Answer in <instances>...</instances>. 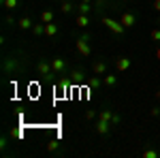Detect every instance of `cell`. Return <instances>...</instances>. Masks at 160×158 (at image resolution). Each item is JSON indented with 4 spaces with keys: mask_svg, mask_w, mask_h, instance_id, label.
I'll return each instance as SVG.
<instances>
[{
    "mask_svg": "<svg viewBox=\"0 0 160 158\" xmlns=\"http://www.w3.org/2000/svg\"><path fill=\"white\" fill-rule=\"evenodd\" d=\"M158 156L160 154L156 150H145V152H143V158H158Z\"/></svg>",
    "mask_w": 160,
    "mask_h": 158,
    "instance_id": "obj_24",
    "label": "cell"
},
{
    "mask_svg": "<svg viewBox=\"0 0 160 158\" xmlns=\"http://www.w3.org/2000/svg\"><path fill=\"white\" fill-rule=\"evenodd\" d=\"M7 24H9V26H13V24H17V22H15V19H13L11 15H7Z\"/></svg>",
    "mask_w": 160,
    "mask_h": 158,
    "instance_id": "obj_27",
    "label": "cell"
},
{
    "mask_svg": "<svg viewBox=\"0 0 160 158\" xmlns=\"http://www.w3.org/2000/svg\"><path fill=\"white\" fill-rule=\"evenodd\" d=\"M102 24L107 26L111 32H115L118 37H122V34H124V30H126V28L122 26V22H120V19L115 22V19H109V17H102Z\"/></svg>",
    "mask_w": 160,
    "mask_h": 158,
    "instance_id": "obj_1",
    "label": "cell"
},
{
    "mask_svg": "<svg viewBox=\"0 0 160 158\" xmlns=\"http://www.w3.org/2000/svg\"><path fill=\"white\" fill-rule=\"evenodd\" d=\"M149 115H152V118H158L160 115V105H154V107L149 109Z\"/></svg>",
    "mask_w": 160,
    "mask_h": 158,
    "instance_id": "obj_25",
    "label": "cell"
},
{
    "mask_svg": "<svg viewBox=\"0 0 160 158\" xmlns=\"http://www.w3.org/2000/svg\"><path fill=\"white\" fill-rule=\"evenodd\" d=\"M156 98H160V88H158V90H156Z\"/></svg>",
    "mask_w": 160,
    "mask_h": 158,
    "instance_id": "obj_30",
    "label": "cell"
},
{
    "mask_svg": "<svg viewBox=\"0 0 160 158\" xmlns=\"http://www.w3.org/2000/svg\"><path fill=\"white\" fill-rule=\"evenodd\" d=\"M51 19H53V13L51 11H43L41 13V22H43V24H49Z\"/></svg>",
    "mask_w": 160,
    "mask_h": 158,
    "instance_id": "obj_18",
    "label": "cell"
},
{
    "mask_svg": "<svg viewBox=\"0 0 160 158\" xmlns=\"http://www.w3.org/2000/svg\"><path fill=\"white\" fill-rule=\"evenodd\" d=\"M158 26H160V17H158Z\"/></svg>",
    "mask_w": 160,
    "mask_h": 158,
    "instance_id": "obj_31",
    "label": "cell"
},
{
    "mask_svg": "<svg viewBox=\"0 0 160 158\" xmlns=\"http://www.w3.org/2000/svg\"><path fill=\"white\" fill-rule=\"evenodd\" d=\"M71 81H83V71H79V69H75L73 73H71V77H68Z\"/></svg>",
    "mask_w": 160,
    "mask_h": 158,
    "instance_id": "obj_15",
    "label": "cell"
},
{
    "mask_svg": "<svg viewBox=\"0 0 160 158\" xmlns=\"http://www.w3.org/2000/svg\"><path fill=\"white\" fill-rule=\"evenodd\" d=\"M32 32H34V34H45V24H43V22H41V24H34L32 26Z\"/></svg>",
    "mask_w": 160,
    "mask_h": 158,
    "instance_id": "obj_19",
    "label": "cell"
},
{
    "mask_svg": "<svg viewBox=\"0 0 160 158\" xmlns=\"http://www.w3.org/2000/svg\"><path fill=\"white\" fill-rule=\"evenodd\" d=\"M107 2H109V0H96V4H98V7H102V4H107Z\"/></svg>",
    "mask_w": 160,
    "mask_h": 158,
    "instance_id": "obj_28",
    "label": "cell"
},
{
    "mask_svg": "<svg viewBox=\"0 0 160 158\" xmlns=\"http://www.w3.org/2000/svg\"><path fill=\"white\" fill-rule=\"evenodd\" d=\"M152 7H154V11L160 13V0H154V2H152Z\"/></svg>",
    "mask_w": 160,
    "mask_h": 158,
    "instance_id": "obj_26",
    "label": "cell"
},
{
    "mask_svg": "<svg viewBox=\"0 0 160 158\" xmlns=\"http://www.w3.org/2000/svg\"><path fill=\"white\" fill-rule=\"evenodd\" d=\"M90 9H92V7L88 4V0H83V2L77 7V13H81V15H88V13H90Z\"/></svg>",
    "mask_w": 160,
    "mask_h": 158,
    "instance_id": "obj_17",
    "label": "cell"
},
{
    "mask_svg": "<svg viewBox=\"0 0 160 158\" xmlns=\"http://www.w3.org/2000/svg\"><path fill=\"white\" fill-rule=\"evenodd\" d=\"M102 84L107 85V88L115 85V84H118V75H105V81H102Z\"/></svg>",
    "mask_w": 160,
    "mask_h": 158,
    "instance_id": "obj_16",
    "label": "cell"
},
{
    "mask_svg": "<svg viewBox=\"0 0 160 158\" xmlns=\"http://www.w3.org/2000/svg\"><path fill=\"white\" fill-rule=\"evenodd\" d=\"M149 38L156 41V43H160V28H154V30L149 32Z\"/></svg>",
    "mask_w": 160,
    "mask_h": 158,
    "instance_id": "obj_22",
    "label": "cell"
},
{
    "mask_svg": "<svg viewBox=\"0 0 160 158\" xmlns=\"http://www.w3.org/2000/svg\"><path fill=\"white\" fill-rule=\"evenodd\" d=\"M2 4H4V9H7V11H15V9H17V4H19V0H2Z\"/></svg>",
    "mask_w": 160,
    "mask_h": 158,
    "instance_id": "obj_14",
    "label": "cell"
},
{
    "mask_svg": "<svg viewBox=\"0 0 160 158\" xmlns=\"http://www.w3.org/2000/svg\"><path fill=\"white\" fill-rule=\"evenodd\" d=\"M37 71L41 77H47V75H53V71H51V62H45V60H41L37 64Z\"/></svg>",
    "mask_w": 160,
    "mask_h": 158,
    "instance_id": "obj_7",
    "label": "cell"
},
{
    "mask_svg": "<svg viewBox=\"0 0 160 158\" xmlns=\"http://www.w3.org/2000/svg\"><path fill=\"white\" fill-rule=\"evenodd\" d=\"M64 69H66V62L62 60V58H53L51 60V71H53V75H62Z\"/></svg>",
    "mask_w": 160,
    "mask_h": 158,
    "instance_id": "obj_6",
    "label": "cell"
},
{
    "mask_svg": "<svg viewBox=\"0 0 160 158\" xmlns=\"http://www.w3.org/2000/svg\"><path fill=\"white\" fill-rule=\"evenodd\" d=\"M98 85H100L98 77H90V79H88V88H98Z\"/></svg>",
    "mask_w": 160,
    "mask_h": 158,
    "instance_id": "obj_23",
    "label": "cell"
},
{
    "mask_svg": "<svg viewBox=\"0 0 160 158\" xmlns=\"http://www.w3.org/2000/svg\"><path fill=\"white\" fill-rule=\"evenodd\" d=\"M92 71H94V75H107V62H94L92 64Z\"/></svg>",
    "mask_w": 160,
    "mask_h": 158,
    "instance_id": "obj_10",
    "label": "cell"
},
{
    "mask_svg": "<svg viewBox=\"0 0 160 158\" xmlns=\"http://www.w3.org/2000/svg\"><path fill=\"white\" fill-rule=\"evenodd\" d=\"M60 11H62V13H71V11H73V4H71V0H62Z\"/></svg>",
    "mask_w": 160,
    "mask_h": 158,
    "instance_id": "obj_20",
    "label": "cell"
},
{
    "mask_svg": "<svg viewBox=\"0 0 160 158\" xmlns=\"http://www.w3.org/2000/svg\"><path fill=\"white\" fill-rule=\"evenodd\" d=\"M58 145H60V143H58V139H49V141H47V152H56Z\"/></svg>",
    "mask_w": 160,
    "mask_h": 158,
    "instance_id": "obj_21",
    "label": "cell"
},
{
    "mask_svg": "<svg viewBox=\"0 0 160 158\" xmlns=\"http://www.w3.org/2000/svg\"><path fill=\"white\" fill-rule=\"evenodd\" d=\"M156 58H158V60H160V47L156 49Z\"/></svg>",
    "mask_w": 160,
    "mask_h": 158,
    "instance_id": "obj_29",
    "label": "cell"
},
{
    "mask_svg": "<svg viewBox=\"0 0 160 158\" xmlns=\"http://www.w3.org/2000/svg\"><path fill=\"white\" fill-rule=\"evenodd\" d=\"M88 41H90V37H88V34H83L81 38H77V51H79L83 58H88V56H90V45H88Z\"/></svg>",
    "mask_w": 160,
    "mask_h": 158,
    "instance_id": "obj_3",
    "label": "cell"
},
{
    "mask_svg": "<svg viewBox=\"0 0 160 158\" xmlns=\"http://www.w3.org/2000/svg\"><path fill=\"white\" fill-rule=\"evenodd\" d=\"M120 22H122L124 28H132V26L137 24V15L132 11H124L122 17H120Z\"/></svg>",
    "mask_w": 160,
    "mask_h": 158,
    "instance_id": "obj_4",
    "label": "cell"
},
{
    "mask_svg": "<svg viewBox=\"0 0 160 158\" xmlns=\"http://www.w3.org/2000/svg\"><path fill=\"white\" fill-rule=\"evenodd\" d=\"M98 120H105V122H109V124H120V115L115 113V111H111V109H102V111H98Z\"/></svg>",
    "mask_w": 160,
    "mask_h": 158,
    "instance_id": "obj_2",
    "label": "cell"
},
{
    "mask_svg": "<svg viewBox=\"0 0 160 158\" xmlns=\"http://www.w3.org/2000/svg\"><path fill=\"white\" fill-rule=\"evenodd\" d=\"M77 26H79V28H88V26H90V17L79 13V15H77Z\"/></svg>",
    "mask_w": 160,
    "mask_h": 158,
    "instance_id": "obj_12",
    "label": "cell"
},
{
    "mask_svg": "<svg viewBox=\"0 0 160 158\" xmlns=\"http://www.w3.org/2000/svg\"><path fill=\"white\" fill-rule=\"evenodd\" d=\"M111 126H113V124H109V122H105V120H98L96 122V133L98 135H107L111 130Z\"/></svg>",
    "mask_w": 160,
    "mask_h": 158,
    "instance_id": "obj_9",
    "label": "cell"
},
{
    "mask_svg": "<svg viewBox=\"0 0 160 158\" xmlns=\"http://www.w3.org/2000/svg\"><path fill=\"white\" fill-rule=\"evenodd\" d=\"M32 19H30V17H22V19H19V22H17V28H19V30H32Z\"/></svg>",
    "mask_w": 160,
    "mask_h": 158,
    "instance_id": "obj_11",
    "label": "cell"
},
{
    "mask_svg": "<svg viewBox=\"0 0 160 158\" xmlns=\"http://www.w3.org/2000/svg\"><path fill=\"white\" fill-rule=\"evenodd\" d=\"M45 34H47V37H56V34H58V26L56 24H45Z\"/></svg>",
    "mask_w": 160,
    "mask_h": 158,
    "instance_id": "obj_13",
    "label": "cell"
},
{
    "mask_svg": "<svg viewBox=\"0 0 160 158\" xmlns=\"http://www.w3.org/2000/svg\"><path fill=\"white\" fill-rule=\"evenodd\" d=\"M130 64H132V58H124V56H120V58H115V69H118L120 73H124V71H128V69H130Z\"/></svg>",
    "mask_w": 160,
    "mask_h": 158,
    "instance_id": "obj_5",
    "label": "cell"
},
{
    "mask_svg": "<svg viewBox=\"0 0 160 158\" xmlns=\"http://www.w3.org/2000/svg\"><path fill=\"white\" fill-rule=\"evenodd\" d=\"M4 73H11V71H17V58H13V56H9V58H4Z\"/></svg>",
    "mask_w": 160,
    "mask_h": 158,
    "instance_id": "obj_8",
    "label": "cell"
}]
</instances>
